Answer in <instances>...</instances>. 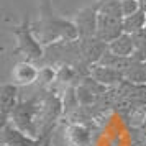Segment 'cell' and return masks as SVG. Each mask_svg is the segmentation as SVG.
Listing matches in <instances>:
<instances>
[{
    "instance_id": "cell-1",
    "label": "cell",
    "mask_w": 146,
    "mask_h": 146,
    "mask_svg": "<svg viewBox=\"0 0 146 146\" xmlns=\"http://www.w3.org/2000/svg\"><path fill=\"white\" fill-rule=\"evenodd\" d=\"M38 40L43 44H51L56 41H76L79 40L77 28L74 21L64 20L53 12L49 0H43L41 3V20Z\"/></svg>"
},
{
    "instance_id": "cell-2",
    "label": "cell",
    "mask_w": 146,
    "mask_h": 146,
    "mask_svg": "<svg viewBox=\"0 0 146 146\" xmlns=\"http://www.w3.org/2000/svg\"><path fill=\"white\" fill-rule=\"evenodd\" d=\"M18 41V49L25 56V61H38L43 58V46L38 36H35L31 27L28 25V20H25L20 27H13L12 30Z\"/></svg>"
},
{
    "instance_id": "cell-3",
    "label": "cell",
    "mask_w": 146,
    "mask_h": 146,
    "mask_svg": "<svg viewBox=\"0 0 146 146\" xmlns=\"http://www.w3.org/2000/svg\"><path fill=\"white\" fill-rule=\"evenodd\" d=\"M74 25L77 28L79 40H87V38H95L97 36V23H99V10L97 5L94 3L92 7L80 8L74 15Z\"/></svg>"
},
{
    "instance_id": "cell-4",
    "label": "cell",
    "mask_w": 146,
    "mask_h": 146,
    "mask_svg": "<svg viewBox=\"0 0 146 146\" xmlns=\"http://www.w3.org/2000/svg\"><path fill=\"white\" fill-rule=\"evenodd\" d=\"M123 33H125L123 18L99 13V23H97V38L99 40H102L107 44H110L113 40H117Z\"/></svg>"
},
{
    "instance_id": "cell-5",
    "label": "cell",
    "mask_w": 146,
    "mask_h": 146,
    "mask_svg": "<svg viewBox=\"0 0 146 146\" xmlns=\"http://www.w3.org/2000/svg\"><path fill=\"white\" fill-rule=\"evenodd\" d=\"M79 48H80V56L84 58L87 64H99L102 58L108 51V44L104 43L102 40L95 38H87V40H79Z\"/></svg>"
},
{
    "instance_id": "cell-6",
    "label": "cell",
    "mask_w": 146,
    "mask_h": 146,
    "mask_svg": "<svg viewBox=\"0 0 146 146\" xmlns=\"http://www.w3.org/2000/svg\"><path fill=\"white\" fill-rule=\"evenodd\" d=\"M2 143L7 146H41L40 139L27 135L10 121L2 128Z\"/></svg>"
},
{
    "instance_id": "cell-7",
    "label": "cell",
    "mask_w": 146,
    "mask_h": 146,
    "mask_svg": "<svg viewBox=\"0 0 146 146\" xmlns=\"http://www.w3.org/2000/svg\"><path fill=\"white\" fill-rule=\"evenodd\" d=\"M18 86L12 84H3L0 87V112H2V118H3V125L8 123V118L12 117L13 110L18 105Z\"/></svg>"
},
{
    "instance_id": "cell-8",
    "label": "cell",
    "mask_w": 146,
    "mask_h": 146,
    "mask_svg": "<svg viewBox=\"0 0 146 146\" xmlns=\"http://www.w3.org/2000/svg\"><path fill=\"white\" fill-rule=\"evenodd\" d=\"M40 77V71L30 62V61H21L15 64L12 69V82L15 86H30Z\"/></svg>"
},
{
    "instance_id": "cell-9",
    "label": "cell",
    "mask_w": 146,
    "mask_h": 146,
    "mask_svg": "<svg viewBox=\"0 0 146 146\" xmlns=\"http://www.w3.org/2000/svg\"><path fill=\"white\" fill-rule=\"evenodd\" d=\"M90 77H94L99 84H102L105 87L118 86V84H121L125 80L123 72H120L117 69H112V67L102 66V64H94L90 67Z\"/></svg>"
},
{
    "instance_id": "cell-10",
    "label": "cell",
    "mask_w": 146,
    "mask_h": 146,
    "mask_svg": "<svg viewBox=\"0 0 146 146\" xmlns=\"http://www.w3.org/2000/svg\"><path fill=\"white\" fill-rule=\"evenodd\" d=\"M108 51L121 58H133L136 53V41L133 38V35L123 33L108 44Z\"/></svg>"
},
{
    "instance_id": "cell-11",
    "label": "cell",
    "mask_w": 146,
    "mask_h": 146,
    "mask_svg": "<svg viewBox=\"0 0 146 146\" xmlns=\"http://www.w3.org/2000/svg\"><path fill=\"white\" fill-rule=\"evenodd\" d=\"M67 143L71 146H89L90 145V131L84 125H71L66 133Z\"/></svg>"
},
{
    "instance_id": "cell-12",
    "label": "cell",
    "mask_w": 146,
    "mask_h": 146,
    "mask_svg": "<svg viewBox=\"0 0 146 146\" xmlns=\"http://www.w3.org/2000/svg\"><path fill=\"white\" fill-rule=\"evenodd\" d=\"M123 77H125V80L130 82V84H136V86L146 84V66H145V62L135 61L131 66L123 72Z\"/></svg>"
},
{
    "instance_id": "cell-13",
    "label": "cell",
    "mask_w": 146,
    "mask_h": 146,
    "mask_svg": "<svg viewBox=\"0 0 146 146\" xmlns=\"http://www.w3.org/2000/svg\"><path fill=\"white\" fill-rule=\"evenodd\" d=\"M146 28V13L145 12H136L135 15H130L123 18V30L125 33H130V35H136L139 31H143Z\"/></svg>"
},
{
    "instance_id": "cell-14",
    "label": "cell",
    "mask_w": 146,
    "mask_h": 146,
    "mask_svg": "<svg viewBox=\"0 0 146 146\" xmlns=\"http://www.w3.org/2000/svg\"><path fill=\"white\" fill-rule=\"evenodd\" d=\"M95 5H97L99 13L123 18V13H121V0H97Z\"/></svg>"
},
{
    "instance_id": "cell-15",
    "label": "cell",
    "mask_w": 146,
    "mask_h": 146,
    "mask_svg": "<svg viewBox=\"0 0 146 146\" xmlns=\"http://www.w3.org/2000/svg\"><path fill=\"white\" fill-rule=\"evenodd\" d=\"M136 12H139V2L138 0H121V13L123 18L135 15Z\"/></svg>"
},
{
    "instance_id": "cell-16",
    "label": "cell",
    "mask_w": 146,
    "mask_h": 146,
    "mask_svg": "<svg viewBox=\"0 0 146 146\" xmlns=\"http://www.w3.org/2000/svg\"><path fill=\"white\" fill-rule=\"evenodd\" d=\"M138 2H139V10L146 13V0H138Z\"/></svg>"
},
{
    "instance_id": "cell-17",
    "label": "cell",
    "mask_w": 146,
    "mask_h": 146,
    "mask_svg": "<svg viewBox=\"0 0 146 146\" xmlns=\"http://www.w3.org/2000/svg\"><path fill=\"white\" fill-rule=\"evenodd\" d=\"M3 146H7V145H3Z\"/></svg>"
}]
</instances>
